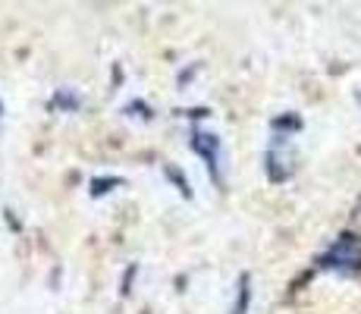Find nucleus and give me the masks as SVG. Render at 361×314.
<instances>
[{
    "instance_id": "obj_1",
    "label": "nucleus",
    "mask_w": 361,
    "mask_h": 314,
    "mask_svg": "<svg viewBox=\"0 0 361 314\" xmlns=\"http://www.w3.org/2000/svg\"><path fill=\"white\" fill-rule=\"evenodd\" d=\"M324 270H336V274H358L361 270V236L343 233L321 258Z\"/></svg>"
},
{
    "instance_id": "obj_2",
    "label": "nucleus",
    "mask_w": 361,
    "mask_h": 314,
    "mask_svg": "<svg viewBox=\"0 0 361 314\" xmlns=\"http://www.w3.org/2000/svg\"><path fill=\"white\" fill-rule=\"evenodd\" d=\"M189 148L195 151L201 160H204L207 170H211V176L217 179V151H220V138L211 135V132H192Z\"/></svg>"
},
{
    "instance_id": "obj_5",
    "label": "nucleus",
    "mask_w": 361,
    "mask_h": 314,
    "mask_svg": "<svg viewBox=\"0 0 361 314\" xmlns=\"http://www.w3.org/2000/svg\"><path fill=\"white\" fill-rule=\"evenodd\" d=\"M355 223L361 227V201H358V207H355Z\"/></svg>"
},
{
    "instance_id": "obj_3",
    "label": "nucleus",
    "mask_w": 361,
    "mask_h": 314,
    "mask_svg": "<svg viewBox=\"0 0 361 314\" xmlns=\"http://www.w3.org/2000/svg\"><path fill=\"white\" fill-rule=\"evenodd\" d=\"M252 280H248V274L239 277V292H235V305H233V314H245L248 305H252Z\"/></svg>"
},
{
    "instance_id": "obj_4",
    "label": "nucleus",
    "mask_w": 361,
    "mask_h": 314,
    "mask_svg": "<svg viewBox=\"0 0 361 314\" xmlns=\"http://www.w3.org/2000/svg\"><path fill=\"white\" fill-rule=\"evenodd\" d=\"M110 186H120V179L110 176V179H92V195H107Z\"/></svg>"
},
{
    "instance_id": "obj_6",
    "label": "nucleus",
    "mask_w": 361,
    "mask_h": 314,
    "mask_svg": "<svg viewBox=\"0 0 361 314\" xmlns=\"http://www.w3.org/2000/svg\"><path fill=\"white\" fill-rule=\"evenodd\" d=\"M0 116H4V101H0Z\"/></svg>"
}]
</instances>
